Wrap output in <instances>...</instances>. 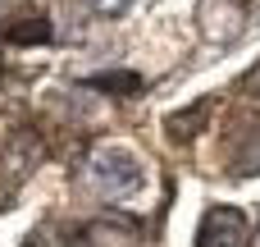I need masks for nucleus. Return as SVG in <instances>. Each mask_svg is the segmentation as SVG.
Masks as SVG:
<instances>
[{"label":"nucleus","mask_w":260,"mask_h":247,"mask_svg":"<svg viewBox=\"0 0 260 247\" xmlns=\"http://www.w3.org/2000/svg\"><path fill=\"white\" fill-rule=\"evenodd\" d=\"M197 247H251V225H247V215L233 211V206H210V211L201 215Z\"/></svg>","instance_id":"nucleus-2"},{"label":"nucleus","mask_w":260,"mask_h":247,"mask_svg":"<svg viewBox=\"0 0 260 247\" xmlns=\"http://www.w3.org/2000/svg\"><path fill=\"white\" fill-rule=\"evenodd\" d=\"M210 115V101H201V105H192V110H183V115H174L169 119V133L178 138V142H187L192 138V128H201V119Z\"/></svg>","instance_id":"nucleus-5"},{"label":"nucleus","mask_w":260,"mask_h":247,"mask_svg":"<svg viewBox=\"0 0 260 247\" xmlns=\"http://www.w3.org/2000/svg\"><path fill=\"white\" fill-rule=\"evenodd\" d=\"M14 46H32V41H50V23L46 18H23V23H14L9 32H5Z\"/></svg>","instance_id":"nucleus-4"},{"label":"nucleus","mask_w":260,"mask_h":247,"mask_svg":"<svg viewBox=\"0 0 260 247\" xmlns=\"http://www.w3.org/2000/svg\"><path fill=\"white\" fill-rule=\"evenodd\" d=\"M91 179L105 197L123 202V197H137L146 188V165L133 147H119V142H105L91 151Z\"/></svg>","instance_id":"nucleus-1"},{"label":"nucleus","mask_w":260,"mask_h":247,"mask_svg":"<svg viewBox=\"0 0 260 247\" xmlns=\"http://www.w3.org/2000/svg\"><path fill=\"white\" fill-rule=\"evenodd\" d=\"M37 160H41V138L32 133V128H18L9 142H5V156H0V193L9 188V179H14V188L37 170Z\"/></svg>","instance_id":"nucleus-3"},{"label":"nucleus","mask_w":260,"mask_h":247,"mask_svg":"<svg viewBox=\"0 0 260 247\" xmlns=\"http://www.w3.org/2000/svg\"><path fill=\"white\" fill-rule=\"evenodd\" d=\"M87 87H101V92H142V78L137 73H96V78H87Z\"/></svg>","instance_id":"nucleus-6"},{"label":"nucleus","mask_w":260,"mask_h":247,"mask_svg":"<svg viewBox=\"0 0 260 247\" xmlns=\"http://www.w3.org/2000/svg\"><path fill=\"white\" fill-rule=\"evenodd\" d=\"M87 5H91L96 14H105V18H114V14H123L133 0H87Z\"/></svg>","instance_id":"nucleus-7"}]
</instances>
